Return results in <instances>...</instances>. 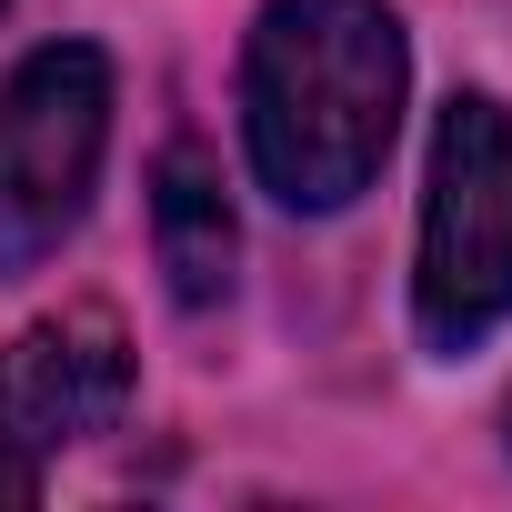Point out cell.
Here are the masks:
<instances>
[{
	"instance_id": "obj_5",
	"label": "cell",
	"mask_w": 512,
	"mask_h": 512,
	"mask_svg": "<svg viewBox=\"0 0 512 512\" xmlns=\"http://www.w3.org/2000/svg\"><path fill=\"white\" fill-rule=\"evenodd\" d=\"M151 241H161V272H171V302L181 312H211L231 292V262H241V231H231V191H221V161L201 141H171L151 161Z\"/></svg>"
},
{
	"instance_id": "obj_3",
	"label": "cell",
	"mask_w": 512,
	"mask_h": 512,
	"mask_svg": "<svg viewBox=\"0 0 512 512\" xmlns=\"http://www.w3.org/2000/svg\"><path fill=\"white\" fill-rule=\"evenodd\" d=\"M111 151V61L91 41H51L0 81V282L41 272L81 231Z\"/></svg>"
},
{
	"instance_id": "obj_4",
	"label": "cell",
	"mask_w": 512,
	"mask_h": 512,
	"mask_svg": "<svg viewBox=\"0 0 512 512\" xmlns=\"http://www.w3.org/2000/svg\"><path fill=\"white\" fill-rule=\"evenodd\" d=\"M131 402V342L101 302L31 322L0 352V442L21 452H61V442H101Z\"/></svg>"
},
{
	"instance_id": "obj_1",
	"label": "cell",
	"mask_w": 512,
	"mask_h": 512,
	"mask_svg": "<svg viewBox=\"0 0 512 512\" xmlns=\"http://www.w3.org/2000/svg\"><path fill=\"white\" fill-rule=\"evenodd\" d=\"M412 41L382 0H262L241 41V141L282 211H352L392 161Z\"/></svg>"
},
{
	"instance_id": "obj_6",
	"label": "cell",
	"mask_w": 512,
	"mask_h": 512,
	"mask_svg": "<svg viewBox=\"0 0 512 512\" xmlns=\"http://www.w3.org/2000/svg\"><path fill=\"white\" fill-rule=\"evenodd\" d=\"M502 442H512V402H502Z\"/></svg>"
},
{
	"instance_id": "obj_2",
	"label": "cell",
	"mask_w": 512,
	"mask_h": 512,
	"mask_svg": "<svg viewBox=\"0 0 512 512\" xmlns=\"http://www.w3.org/2000/svg\"><path fill=\"white\" fill-rule=\"evenodd\" d=\"M412 322L432 352H472L482 332L512 322V111L482 91H452L432 131Z\"/></svg>"
}]
</instances>
